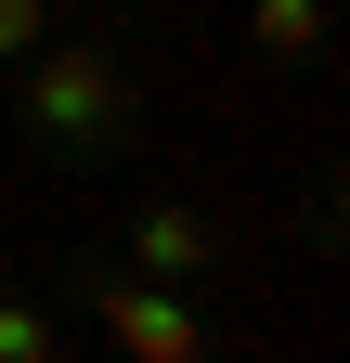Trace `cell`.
Returning a JSON list of instances; mask_svg holds the SVG:
<instances>
[{
  "instance_id": "obj_1",
  "label": "cell",
  "mask_w": 350,
  "mask_h": 363,
  "mask_svg": "<svg viewBox=\"0 0 350 363\" xmlns=\"http://www.w3.org/2000/svg\"><path fill=\"white\" fill-rule=\"evenodd\" d=\"M0 117L39 169H117V156H143V65L91 26H52L0 78Z\"/></svg>"
},
{
  "instance_id": "obj_2",
  "label": "cell",
  "mask_w": 350,
  "mask_h": 363,
  "mask_svg": "<svg viewBox=\"0 0 350 363\" xmlns=\"http://www.w3.org/2000/svg\"><path fill=\"white\" fill-rule=\"evenodd\" d=\"M52 311H91L117 363H234V325L208 311V286H143V272H117L104 247L65 259V298Z\"/></svg>"
},
{
  "instance_id": "obj_3",
  "label": "cell",
  "mask_w": 350,
  "mask_h": 363,
  "mask_svg": "<svg viewBox=\"0 0 350 363\" xmlns=\"http://www.w3.org/2000/svg\"><path fill=\"white\" fill-rule=\"evenodd\" d=\"M104 259L143 272V286H221V272H234V220L195 208V195H130L117 234H104Z\"/></svg>"
},
{
  "instance_id": "obj_4",
  "label": "cell",
  "mask_w": 350,
  "mask_h": 363,
  "mask_svg": "<svg viewBox=\"0 0 350 363\" xmlns=\"http://www.w3.org/2000/svg\"><path fill=\"white\" fill-rule=\"evenodd\" d=\"M247 39H259V65H273V78H324L337 0H247Z\"/></svg>"
},
{
  "instance_id": "obj_5",
  "label": "cell",
  "mask_w": 350,
  "mask_h": 363,
  "mask_svg": "<svg viewBox=\"0 0 350 363\" xmlns=\"http://www.w3.org/2000/svg\"><path fill=\"white\" fill-rule=\"evenodd\" d=\"M0 363H65V311L26 272H0Z\"/></svg>"
},
{
  "instance_id": "obj_6",
  "label": "cell",
  "mask_w": 350,
  "mask_h": 363,
  "mask_svg": "<svg viewBox=\"0 0 350 363\" xmlns=\"http://www.w3.org/2000/svg\"><path fill=\"white\" fill-rule=\"evenodd\" d=\"M39 39H52V13H39V0H0V78H13Z\"/></svg>"
},
{
  "instance_id": "obj_7",
  "label": "cell",
  "mask_w": 350,
  "mask_h": 363,
  "mask_svg": "<svg viewBox=\"0 0 350 363\" xmlns=\"http://www.w3.org/2000/svg\"><path fill=\"white\" fill-rule=\"evenodd\" d=\"M39 13H52V26H65V13H104V0H39Z\"/></svg>"
}]
</instances>
